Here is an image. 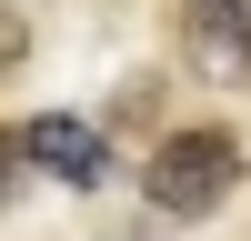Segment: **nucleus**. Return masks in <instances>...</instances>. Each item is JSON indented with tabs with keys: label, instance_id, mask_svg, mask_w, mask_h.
I'll list each match as a JSON object with an SVG mask.
<instances>
[{
	"label": "nucleus",
	"instance_id": "obj_2",
	"mask_svg": "<svg viewBox=\"0 0 251 241\" xmlns=\"http://www.w3.org/2000/svg\"><path fill=\"white\" fill-rule=\"evenodd\" d=\"M10 161H20V171H40V181L91 191V181H111V131L80 120V111H30V120L10 131Z\"/></svg>",
	"mask_w": 251,
	"mask_h": 241
},
{
	"label": "nucleus",
	"instance_id": "obj_3",
	"mask_svg": "<svg viewBox=\"0 0 251 241\" xmlns=\"http://www.w3.org/2000/svg\"><path fill=\"white\" fill-rule=\"evenodd\" d=\"M181 60L201 80H251V0H181Z\"/></svg>",
	"mask_w": 251,
	"mask_h": 241
},
{
	"label": "nucleus",
	"instance_id": "obj_1",
	"mask_svg": "<svg viewBox=\"0 0 251 241\" xmlns=\"http://www.w3.org/2000/svg\"><path fill=\"white\" fill-rule=\"evenodd\" d=\"M241 171H251V151L221 120H191V131H161L151 141V161H141V201H151L161 221H201V211H221V201L241 191Z\"/></svg>",
	"mask_w": 251,
	"mask_h": 241
}]
</instances>
